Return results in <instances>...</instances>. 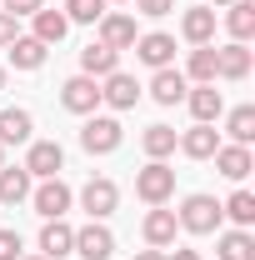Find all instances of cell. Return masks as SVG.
<instances>
[{
    "label": "cell",
    "mask_w": 255,
    "mask_h": 260,
    "mask_svg": "<svg viewBox=\"0 0 255 260\" xmlns=\"http://www.w3.org/2000/svg\"><path fill=\"white\" fill-rule=\"evenodd\" d=\"M80 205H85V215L90 220H105V215H115V205H120V185L115 180H85V190H80Z\"/></svg>",
    "instance_id": "cell-6"
},
{
    "label": "cell",
    "mask_w": 255,
    "mask_h": 260,
    "mask_svg": "<svg viewBox=\"0 0 255 260\" xmlns=\"http://www.w3.org/2000/svg\"><path fill=\"white\" fill-rule=\"evenodd\" d=\"M175 145H180L190 160H210V155L220 150V130H215V125H200V120H195L185 135H175Z\"/></svg>",
    "instance_id": "cell-11"
},
{
    "label": "cell",
    "mask_w": 255,
    "mask_h": 260,
    "mask_svg": "<svg viewBox=\"0 0 255 260\" xmlns=\"http://www.w3.org/2000/svg\"><path fill=\"white\" fill-rule=\"evenodd\" d=\"M100 45H110V50H130L140 30H135V15H100Z\"/></svg>",
    "instance_id": "cell-12"
},
{
    "label": "cell",
    "mask_w": 255,
    "mask_h": 260,
    "mask_svg": "<svg viewBox=\"0 0 255 260\" xmlns=\"http://www.w3.org/2000/svg\"><path fill=\"white\" fill-rule=\"evenodd\" d=\"M100 100H105L110 110H130V105L140 100V80L125 75V70H110V75L100 80Z\"/></svg>",
    "instance_id": "cell-9"
},
{
    "label": "cell",
    "mask_w": 255,
    "mask_h": 260,
    "mask_svg": "<svg viewBox=\"0 0 255 260\" xmlns=\"http://www.w3.org/2000/svg\"><path fill=\"white\" fill-rule=\"evenodd\" d=\"M225 25H230V35L245 45V40L255 35V0H230V5H225Z\"/></svg>",
    "instance_id": "cell-25"
},
{
    "label": "cell",
    "mask_w": 255,
    "mask_h": 260,
    "mask_svg": "<svg viewBox=\"0 0 255 260\" xmlns=\"http://www.w3.org/2000/svg\"><path fill=\"white\" fill-rule=\"evenodd\" d=\"M15 15H5V10H0V45H10V40H15Z\"/></svg>",
    "instance_id": "cell-35"
},
{
    "label": "cell",
    "mask_w": 255,
    "mask_h": 260,
    "mask_svg": "<svg viewBox=\"0 0 255 260\" xmlns=\"http://www.w3.org/2000/svg\"><path fill=\"white\" fill-rule=\"evenodd\" d=\"M25 170H30V180H50V175H60V170H65L60 140H35L30 155H25Z\"/></svg>",
    "instance_id": "cell-7"
},
{
    "label": "cell",
    "mask_w": 255,
    "mask_h": 260,
    "mask_svg": "<svg viewBox=\"0 0 255 260\" xmlns=\"http://www.w3.org/2000/svg\"><path fill=\"white\" fill-rule=\"evenodd\" d=\"M140 60L150 65V70H165V65L175 60V35H165V30H150V35H140L135 45H130Z\"/></svg>",
    "instance_id": "cell-10"
},
{
    "label": "cell",
    "mask_w": 255,
    "mask_h": 260,
    "mask_svg": "<svg viewBox=\"0 0 255 260\" xmlns=\"http://www.w3.org/2000/svg\"><path fill=\"white\" fill-rule=\"evenodd\" d=\"M120 140H125V130L115 115H90L85 125H80V145L90 150V155H110V150H120Z\"/></svg>",
    "instance_id": "cell-3"
},
{
    "label": "cell",
    "mask_w": 255,
    "mask_h": 260,
    "mask_svg": "<svg viewBox=\"0 0 255 260\" xmlns=\"http://www.w3.org/2000/svg\"><path fill=\"white\" fill-rule=\"evenodd\" d=\"M20 260H45V255H20Z\"/></svg>",
    "instance_id": "cell-39"
},
{
    "label": "cell",
    "mask_w": 255,
    "mask_h": 260,
    "mask_svg": "<svg viewBox=\"0 0 255 260\" xmlns=\"http://www.w3.org/2000/svg\"><path fill=\"white\" fill-rule=\"evenodd\" d=\"M180 230H190V235H210V230H220V200L215 195H185V205H180Z\"/></svg>",
    "instance_id": "cell-1"
},
{
    "label": "cell",
    "mask_w": 255,
    "mask_h": 260,
    "mask_svg": "<svg viewBox=\"0 0 255 260\" xmlns=\"http://www.w3.org/2000/svg\"><path fill=\"white\" fill-rule=\"evenodd\" d=\"M180 75H185V80H195V85H215V45H195Z\"/></svg>",
    "instance_id": "cell-26"
},
{
    "label": "cell",
    "mask_w": 255,
    "mask_h": 260,
    "mask_svg": "<svg viewBox=\"0 0 255 260\" xmlns=\"http://www.w3.org/2000/svg\"><path fill=\"white\" fill-rule=\"evenodd\" d=\"M30 130H35V120H30V110H0V145H25L30 140Z\"/></svg>",
    "instance_id": "cell-23"
},
{
    "label": "cell",
    "mask_w": 255,
    "mask_h": 260,
    "mask_svg": "<svg viewBox=\"0 0 255 260\" xmlns=\"http://www.w3.org/2000/svg\"><path fill=\"white\" fill-rule=\"evenodd\" d=\"M220 215H230V220H235L240 230H245V225H255V195H250V190H235V195H230V200L220 205Z\"/></svg>",
    "instance_id": "cell-30"
},
{
    "label": "cell",
    "mask_w": 255,
    "mask_h": 260,
    "mask_svg": "<svg viewBox=\"0 0 255 260\" xmlns=\"http://www.w3.org/2000/svg\"><path fill=\"white\" fill-rule=\"evenodd\" d=\"M75 255H80V260H110V255H115V235L100 225V220L80 225V230H75Z\"/></svg>",
    "instance_id": "cell-8"
},
{
    "label": "cell",
    "mask_w": 255,
    "mask_h": 260,
    "mask_svg": "<svg viewBox=\"0 0 255 260\" xmlns=\"http://www.w3.org/2000/svg\"><path fill=\"white\" fill-rule=\"evenodd\" d=\"M0 165H5V145H0Z\"/></svg>",
    "instance_id": "cell-41"
},
{
    "label": "cell",
    "mask_w": 255,
    "mask_h": 260,
    "mask_svg": "<svg viewBox=\"0 0 255 260\" xmlns=\"http://www.w3.org/2000/svg\"><path fill=\"white\" fill-rule=\"evenodd\" d=\"M185 105H190V115L200 120V125H215L225 115V100L215 85H195V90H185Z\"/></svg>",
    "instance_id": "cell-16"
},
{
    "label": "cell",
    "mask_w": 255,
    "mask_h": 260,
    "mask_svg": "<svg viewBox=\"0 0 255 260\" xmlns=\"http://www.w3.org/2000/svg\"><path fill=\"white\" fill-rule=\"evenodd\" d=\"M215 75L220 80H245L250 75V45H240V40H230L215 50Z\"/></svg>",
    "instance_id": "cell-14"
},
{
    "label": "cell",
    "mask_w": 255,
    "mask_h": 260,
    "mask_svg": "<svg viewBox=\"0 0 255 260\" xmlns=\"http://www.w3.org/2000/svg\"><path fill=\"white\" fill-rule=\"evenodd\" d=\"M210 5H230V0H210Z\"/></svg>",
    "instance_id": "cell-40"
},
{
    "label": "cell",
    "mask_w": 255,
    "mask_h": 260,
    "mask_svg": "<svg viewBox=\"0 0 255 260\" xmlns=\"http://www.w3.org/2000/svg\"><path fill=\"white\" fill-rule=\"evenodd\" d=\"M180 35H185L190 45H210V40H215V10H210V5H190V10L180 15Z\"/></svg>",
    "instance_id": "cell-15"
},
{
    "label": "cell",
    "mask_w": 255,
    "mask_h": 260,
    "mask_svg": "<svg viewBox=\"0 0 255 260\" xmlns=\"http://www.w3.org/2000/svg\"><path fill=\"white\" fill-rule=\"evenodd\" d=\"M185 90H190V85H185V75H180L175 65L155 70V80H150V100H155V105H180Z\"/></svg>",
    "instance_id": "cell-20"
},
{
    "label": "cell",
    "mask_w": 255,
    "mask_h": 260,
    "mask_svg": "<svg viewBox=\"0 0 255 260\" xmlns=\"http://www.w3.org/2000/svg\"><path fill=\"white\" fill-rule=\"evenodd\" d=\"M210 160H215V170H220L225 180H235V185H240V180H245V175L255 170V160H250V145H220V150H215Z\"/></svg>",
    "instance_id": "cell-17"
},
{
    "label": "cell",
    "mask_w": 255,
    "mask_h": 260,
    "mask_svg": "<svg viewBox=\"0 0 255 260\" xmlns=\"http://www.w3.org/2000/svg\"><path fill=\"white\" fill-rule=\"evenodd\" d=\"M225 135H230V145H250L255 140V105H235L225 115Z\"/></svg>",
    "instance_id": "cell-27"
},
{
    "label": "cell",
    "mask_w": 255,
    "mask_h": 260,
    "mask_svg": "<svg viewBox=\"0 0 255 260\" xmlns=\"http://www.w3.org/2000/svg\"><path fill=\"white\" fill-rule=\"evenodd\" d=\"M110 70H120V50H110V45L90 40V45L80 50V75H90V80H105Z\"/></svg>",
    "instance_id": "cell-18"
},
{
    "label": "cell",
    "mask_w": 255,
    "mask_h": 260,
    "mask_svg": "<svg viewBox=\"0 0 255 260\" xmlns=\"http://www.w3.org/2000/svg\"><path fill=\"white\" fill-rule=\"evenodd\" d=\"M75 250V230L65 225V220H45L40 225V255L45 260H65Z\"/></svg>",
    "instance_id": "cell-19"
},
{
    "label": "cell",
    "mask_w": 255,
    "mask_h": 260,
    "mask_svg": "<svg viewBox=\"0 0 255 260\" xmlns=\"http://www.w3.org/2000/svg\"><path fill=\"white\" fill-rule=\"evenodd\" d=\"M140 150H145L150 160L175 155V130H170V125H145V135H140Z\"/></svg>",
    "instance_id": "cell-28"
},
{
    "label": "cell",
    "mask_w": 255,
    "mask_h": 260,
    "mask_svg": "<svg viewBox=\"0 0 255 260\" xmlns=\"http://www.w3.org/2000/svg\"><path fill=\"white\" fill-rule=\"evenodd\" d=\"M135 260H165V250H155V245H150V250H135Z\"/></svg>",
    "instance_id": "cell-36"
},
{
    "label": "cell",
    "mask_w": 255,
    "mask_h": 260,
    "mask_svg": "<svg viewBox=\"0 0 255 260\" xmlns=\"http://www.w3.org/2000/svg\"><path fill=\"white\" fill-rule=\"evenodd\" d=\"M70 185H65L60 175H50V180H40V185H30V205H35V215L40 220H60L65 210H70Z\"/></svg>",
    "instance_id": "cell-4"
},
{
    "label": "cell",
    "mask_w": 255,
    "mask_h": 260,
    "mask_svg": "<svg viewBox=\"0 0 255 260\" xmlns=\"http://www.w3.org/2000/svg\"><path fill=\"white\" fill-rule=\"evenodd\" d=\"M165 260H200V250H175V255H165Z\"/></svg>",
    "instance_id": "cell-37"
},
{
    "label": "cell",
    "mask_w": 255,
    "mask_h": 260,
    "mask_svg": "<svg viewBox=\"0 0 255 260\" xmlns=\"http://www.w3.org/2000/svg\"><path fill=\"white\" fill-rule=\"evenodd\" d=\"M30 200V170L25 165H0V205Z\"/></svg>",
    "instance_id": "cell-22"
},
{
    "label": "cell",
    "mask_w": 255,
    "mask_h": 260,
    "mask_svg": "<svg viewBox=\"0 0 255 260\" xmlns=\"http://www.w3.org/2000/svg\"><path fill=\"white\" fill-rule=\"evenodd\" d=\"M215 255H220V260H255V240H250V230H225Z\"/></svg>",
    "instance_id": "cell-29"
},
{
    "label": "cell",
    "mask_w": 255,
    "mask_h": 260,
    "mask_svg": "<svg viewBox=\"0 0 255 260\" xmlns=\"http://www.w3.org/2000/svg\"><path fill=\"white\" fill-rule=\"evenodd\" d=\"M145 245H155V250H165V245H175V230H180V220H175V210H165V205H150V215H145Z\"/></svg>",
    "instance_id": "cell-13"
},
{
    "label": "cell",
    "mask_w": 255,
    "mask_h": 260,
    "mask_svg": "<svg viewBox=\"0 0 255 260\" xmlns=\"http://www.w3.org/2000/svg\"><path fill=\"white\" fill-rule=\"evenodd\" d=\"M0 90H5V65H0Z\"/></svg>",
    "instance_id": "cell-38"
},
{
    "label": "cell",
    "mask_w": 255,
    "mask_h": 260,
    "mask_svg": "<svg viewBox=\"0 0 255 260\" xmlns=\"http://www.w3.org/2000/svg\"><path fill=\"white\" fill-rule=\"evenodd\" d=\"M60 105L70 110V115H95L100 105V80H90V75H70L60 85Z\"/></svg>",
    "instance_id": "cell-5"
},
{
    "label": "cell",
    "mask_w": 255,
    "mask_h": 260,
    "mask_svg": "<svg viewBox=\"0 0 255 260\" xmlns=\"http://www.w3.org/2000/svg\"><path fill=\"white\" fill-rule=\"evenodd\" d=\"M5 50H10V65H15V70H40L45 55H50V45H40L35 35H15Z\"/></svg>",
    "instance_id": "cell-21"
},
{
    "label": "cell",
    "mask_w": 255,
    "mask_h": 260,
    "mask_svg": "<svg viewBox=\"0 0 255 260\" xmlns=\"http://www.w3.org/2000/svg\"><path fill=\"white\" fill-rule=\"evenodd\" d=\"M135 195H140L145 205H165V200L175 195V170L165 160H150L145 170H135Z\"/></svg>",
    "instance_id": "cell-2"
},
{
    "label": "cell",
    "mask_w": 255,
    "mask_h": 260,
    "mask_svg": "<svg viewBox=\"0 0 255 260\" xmlns=\"http://www.w3.org/2000/svg\"><path fill=\"white\" fill-rule=\"evenodd\" d=\"M30 20H35V40H40V45H60V40H65V30H70L65 10H45V5H40Z\"/></svg>",
    "instance_id": "cell-24"
},
{
    "label": "cell",
    "mask_w": 255,
    "mask_h": 260,
    "mask_svg": "<svg viewBox=\"0 0 255 260\" xmlns=\"http://www.w3.org/2000/svg\"><path fill=\"white\" fill-rule=\"evenodd\" d=\"M40 5H45V0H0V10H5V15H15V20H20V15H35Z\"/></svg>",
    "instance_id": "cell-33"
},
{
    "label": "cell",
    "mask_w": 255,
    "mask_h": 260,
    "mask_svg": "<svg viewBox=\"0 0 255 260\" xmlns=\"http://www.w3.org/2000/svg\"><path fill=\"white\" fill-rule=\"evenodd\" d=\"M105 5L110 0H65V20L70 25H95L100 15H105Z\"/></svg>",
    "instance_id": "cell-31"
},
{
    "label": "cell",
    "mask_w": 255,
    "mask_h": 260,
    "mask_svg": "<svg viewBox=\"0 0 255 260\" xmlns=\"http://www.w3.org/2000/svg\"><path fill=\"white\" fill-rule=\"evenodd\" d=\"M0 260H20V230H0Z\"/></svg>",
    "instance_id": "cell-34"
},
{
    "label": "cell",
    "mask_w": 255,
    "mask_h": 260,
    "mask_svg": "<svg viewBox=\"0 0 255 260\" xmlns=\"http://www.w3.org/2000/svg\"><path fill=\"white\" fill-rule=\"evenodd\" d=\"M130 5H135V15H150V20H160V15L175 10V0H130Z\"/></svg>",
    "instance_id": "cell-32"
}]
</instances>
